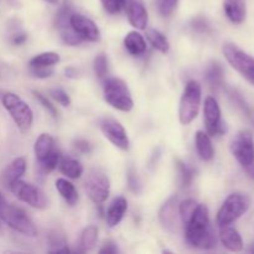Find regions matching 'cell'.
Returning <instances> with one entry per match:
<instances>
[{
    "instance_id": "1",
    "label": "cell",
    "mask_w": 254,
    "mask_h": 254,
    "mask_svg": "<svg viewBox=\"0 0 254 254\" xmlns=\"http://www.w3.org/2000/svg\"><path fill=\"white\" fill-rule=\"evenodd\" d=\"M186 242L193 248L211 250L216 246L217 240L213 233L206 205H197L190 220L185 223Z\"/></svg>"
},
{
    "instance_id": "2",
    "label": "cell",
    "mask_w": 254,
    "mask_h": 254,
    "mask_svg": "<svg viewBox=\"0 0 254 254\" xmlns=\"http://www.w3.org/2000/svg\"><path fill=\"white\" fill-rule=\"evenodd\" d=\"M0 218L2 222L6 223L10 228L16 232L29 236V237H35L37 235L36 226L26 215V212L20 207L10 205L5 200L0 203Z\"/></svg>"
},
{
    "instance_id": "3",
    "label": "cell",
    "mask_w": 254,
    "mask_h": 254,
    "mask_svg": "<svg viewBox=\"0 0 254 254\" xmlns=\"http://www.w3.org/2000/svg\"><path fill=\"white\" fill-rule=\"evenodd\" d=\"M104 99L109 106L122 112H129L133 109L134 102L130 91L126 82L117 77L108 78L103 88Z\"/></svg>"
},
{
    "instance_id": "4",
    "label": "cell",
    "mask_w": 254,
    "mask_h": 254,
    "mask_svg": "<svg viewBox=\"0 0 254 254\" xmlns=\"http://www.w3.org/2000/svg\"><path fill=\"white\" fill-rule=\"evenodd\" d=\"M251 206V200L247 195L240 192L231 193L217 212L216 222L220 227L227 226L242 217Z\"/></svg>"
},
{
    "instance_id": "5",
    "label": "cell",
    "mask_w": 254,
    "mask_h": 254,
    "mask_svg": "<svg viewBox=\"0 0 254 254\" xmlns=\"http://www.w3.org/2000/svg\"><path fill=\"white\" fill-rule=\"evenodd\" d=\"M231 151L246 173L254 179V139L252 133L248 130L237 133L231 143Z\"/></svg>"
},
{
    "instance_id": "6",
    "label": "cell",
    "mask_w": 254,
    "mask_h": 254,
    "mask_svg": "<svg viewBox=\"0 0 254 254\" xmlns=\"http://www.w3.org/2000/svg\"><path fill=\"white\" fill-rule=\"evenodd\" d=\"M1 102L20 131L26 133L31 128L32 122H34V114H32L31 108L17 94L10 93V92L2 96Z\"/></svg>"
},
{
    "instance_id": "7",
    "label": "cell",
    "mask_w": 254,
    "mask_h": 254,
    "mask_svg": "<svg viewBox=\"0 0 254 254\" xmlns=\"http://www.w3.org/2000/svg\"><path fill=\"white\" fill-rule=\"evenodd\" d=\"M201 103V86L196 81H189L180 99L179 118L184 126L192 123L197 117Z\"/></svg>"
},
{
    "instance_id": "8",
    "label": "cell",
    "mask_w": 254,
    "mask_h": 254,
    "mask_svg": "<svg viewBox=\"0 0 254 254\" xmlns=\"http://www.w3.org/2000/svg\"><path fill=\"white\" fill-rule=\"evenodd\" d=\"M223 55L228 64L254 84V57L233 44L223 46Z\"/></svg>"
},
{
    "instance_id": "9",
    "label": "cell",
    "mask_w": 254,
    "mask_h": 254,
    "mask_svg": "<svg viewBox=\"0 0 254 254\" xmlns=\"http://www.w3.org/2000/svg\"><path fill=\"white\" fill-rule=\"evenodd\" d=\"M10 191L15 197L21 202L27 203L37 210H44L47 207V198L45 193L36 186L27 184L25 181L17 180L9 186Z\"/></svg>"
},
{
    "instance_id": "10",
    "label": "cell",
    "mask_w": 254,
    "mask_h": 254,
    "mask_svg": "<svg viewBox=\"0 0 254 254\" xmlns=\"http://www.w3.org/2000/svg\"><path fill=\"white\" fill-rule=\"evenodd\" d=\"M203 116H205L206 133L208 135H223L227 131V126L221 119V108L218 102L213 97H207L203 104Z\"/></svg>"
},
{
    "instance_id": "11",
    "label": "cell",
    "mask_w": 254,
    "mask_h": 254,
    "mask_svg": "<svg viewBox=\"0 0 254 254\" xmlns=\"http://www.w3.org/2000/svg\"><path fill=\"white\" fill-rule=\"evenodd\" d=\"M109 180L101 171H93L86 181V191L94 203H103L109 196Z\"/></svg>"
},
{
    "instance_id": "12",
    "label": "cell",
    "mask_w": 254,
    "mask_h": 254,
    "mask_svg": "<svg viewBox=\"0 0 254 254\" xmlns=\"http://www.w3.org/2000/svg\"><path fill=\"white\" fill-rule=\"evenodd\" d=\"M101 129L104 136L111 141L113 145L122 150H128L129 139L124 127L118 121L112 118H104L101 122Z\"/></svg>"
},
{
    "instance_id": "13",
    "label": "cell",
    "mask_w": 254,
    "mask_h": 254,
    "mask_svg": "<svg viewBox=\"0 0 254 254\" xmlns=\"http://www.w3.org/2000/svg\"><path fill=\"white\" fill-rule=\"evenodd\" d=\"M69 25H71L72 29L78 34V36L83 41L87 40V41L97 42L101 40V31H99L96 22L92 21L88 17L83 16V15L71 14V16H69Z\"/></svg>"
},
{
    "instance_id": "14",
    "label": "cell",
    "mask_w": 254,
    "mask_h": 254,
    "mask_svg": "<svg viewBox=\"0 0 254 254\" xmlns=\"http://www.w3.org/2000/svg\"><path fill=\"white\" fill-rule=\"evenodd\" d=\"M124 9L129 22L138 30H145L148 25V11L143 0H126Z\"/></svg>"
},
{
    "instance_id": "15",
    "label": "cell",
    "mask_w": 254,
    "mask_h": 254,
    "mask_svg": "<svg viewBox=\"0 0 254 254\" xmlns=\"http://www.w3.org/2000/svg\"><path fill=\"white\" fill-rule=\"evenodd\" d=\"M178 198H169L159 211V220L168 231H175L178 226Z\"/></svg>"
},
{
    "instance_id": "16",
    "label": "cell",
    "mask_w": 254,
    "mask_h": 254,
    "mask_svg": "<svg viewBox=\"0 0 254 254\" xmlns=\"http://www.w3.org/2000/svg\"><path fill=\"white\" fill-rule=\"evenodd\" d=\"M220 241L223 247L231 252H241L243 250V240L240 232L230 225L221 227Z\"/></svg>"
},
{
    "instance_id": "17",
    "label": "cell",
    "mask_w": 254,
    "mask_h": 254,
    "mask_svg": "<svg viewBox=\"0 0 254 254\" xmlns=\"http://www.w3.org/2000/svg\"><path fill=\"white\" fill-rule=\"evenodd\" d=\"M127 210H128V202H127L126 198H124L123 196L117 197L116 200L111 203L108 210H107V225L111 228L118 226L119 223H121V221L123 220Z\"/></svg>"
},
{
    "instance_id": "18",
    "label": "cell",
    "mask_w": 254,
    "mask_h": 254,
    "mask_svg": "<svg viewBox=\"0 0 254 254\" xmlns=\"http://www.w3.org/2000/svg\"><path fill=\"white\" fill-rule=\"evenodd\" d=\"M226 16L233 24H242L247 15V7L243 0H225L223 2Z\"/></svg>"
},
{
    "instance_id": "19",
    "label": "cell",
    "mask_w": 254,
    "mask_h": 254,
    "mask_svg": "<svg viewBox=\"0 0 254 254\" xmlns=\"http://www.w3.org/2000/svg\"><path fill=\"white\" fill-rule=\"evenodd\" d=\"M26 171V160L25 158H16L6 166L2 173V181L9 188L12 183L20 180Z\"/></svg>"
},
{
    "instance_id": "20",
    "label": "cell",
    "mask_w": 254,
    "mask_h": 254,
    "mask_svg": "<svg viewBox=\"0 0 254 254\" xmlns=\"http://www.w3.org/2000/svg\"><path fill=\"white\" fill-rule=\"evenodd\" d=\"M195 144L197 155L200 156L201 160L210 161L213 159L215 150H213L212 141H211L210 135L202 130H198L195 135Z\"/></svg>"
},
{
    "instance_id": "21",
    "label": "cell",
    "mask_w": 254,
    "mask_h": 254,
    "mask_svg": "<svg viewBox=\"0 0 254 254\" xmlns=\"http://www.w3.org/2000/svg\"><path fill=\"white\" fill-rule=\"evenodd\" d=\"M124 46L131 56H141L146 51V42L138 31H130L124 37Z\"/></svg>"
},
{
    "instance_id": "22",
    "label": "cell",
    "mask_w": 254,
    "mask_h": 254,
    "mask_svg": "<svg viewBox=\"0 0 254 254\" xmlns=\"http://www.w3.org/2000/svg\"><path fill=\"white\" fill-rule=\"evenodd\" d=\"M60 171L64 174V176L69 179H73V180H77L82 176L83 174V166L79 163L78 160L73 158H69V156H64V158L60 159L59 163Z\"/></svg>"
},
{
    "instance_id": "23",
    "label": "cell",
    "mask_w": 254,
    "mask_h": 254,
    "mask_svg": "<svg viewBox=\"0 0 254 254\" xmlns=\"http://www.w3.org/2000/svg\"><path fill=\"white\" fill-rule=\"evenodd\" d=\"M55 149V140L50 134L44 133L36 139L34 146L35 155H36L37 161H42L52 150Z\"/></svg>"
},
{
    "instance_id": "24",
    "label": "cell",
    "mask_w": 254,
    "mask_h": 254,
    "mask_svg": "<svg viewBox=\"0 0 254 254\" xmlns=\"http://www.w3.org/2000/svg\"><path fill=\"white\" fill-rule=\"evenodd\" d=\"M56 189L57 191H59L60 195L62 196V198H64L69 206L76 205L77 201H78V192H77L73 184L69 183L66 179H57Z\"/></svg>"
},
{
    "instance_id": "25",
    "label": "cell",
    "mask_w": 254,
    "mask_h": 254,
    "mask_svg": "<svg viewBox=\"0 0 254 254\" xmlns=\"http://www.w3.org/2000/svg\"><path fill=\"white\" fill-rule=\"evenodd\" d=\"M98 240V228L96 226H88L82 232L79 238V250L82 252H87L96 247Z\"/></svg>"
},
{
    "instance_id": "26",
    "label": "cell",
    "mask_w": 254,
    "mask_h": 254,
    "mask_svg": "<svg viewBox=\"0 0 254 254\" xmlns=\"http://www.w3.org/2000/svg\"><path fill=\"white\" fill-rule=\"evenodd\" d=\"M60 62V55L56 52H42L29 61L30 67H52Z\"/></svg>"
},
{
    "instance_id": "27",
    "label": "cell",
    "mask_w": 254,
    "mask_h": 254,
    "mask_svg": "<svg viewBox=\"0 0 254 254\" xmlns=\"http://www.w3.org/2000/svg\"><path fill=\"white\" fill-rule=\"evenodd\" d=\"M146 37H148L149 42L151 46L156 50V51L161 52V54H166L169 51V41L165 37V35L161 34L158 30H148L146 31Z\"/></svg>"
},
{
    "instance_id": "28",
    "label": "cell",
    "mask_w": 254,
    "mask_h": 254,
    "mask_svg": "<svg viewBox=\"0 0 254 254\" xmlns=\"http://www.w3.org/2000/svg\"><path fill=\"white\" fill-rule=\"evenodd\" d=\"M197 205L198 203L196 202L195 200H192V198H189V200L183 201V202L180 203V206H179V215H180L184 225L190 220V217L192 216L193 211L197 207Z\"/></svg>"
},
{
    "instance_id": "29",
    "label": "cell",
    "mask_w": 254,
    "mask_h": 254,
    "mask_svg": "<svg viewBox=\"0 0 254 254\" xmlns=\"http://www.w3.org/2000/svg\"><path fill=\"white\" fill-rule=\"evenodd\" d=\"M223 78V68L220 64H211L210 68L206 72V79L208 83L212 86H218L222 82Z\"/></svg>"
},
{
    "instance_id": "30",
    "label": "cell",
    "mask_w": 254,
    "mask_h": 254,
    "mask_svg": "<svg viewBox=\"0 0 254 254\" xmlns=\"http://www.w3.org/2000/svg\"><path fill=\"white\" fill-rule=\"evenodd\" d=\"M60 159H61L60 151L55 148L54 150H52L51 153L44 159V160L40 161V165H41V168L44 169L45 173H50V171H52L54 169L57 168V165H59L60 163Z\"/></svg>"
},
{
    "instance_id": "31",
    "label": "cell",
    "mask_w": 254,
    "mask_h": 254,
    "mask_svg": "<svg viewBox=\"0 0 254 254\" xmlns=\"http://www.w3.org/2000/svg\"><path fill=\"white\" fill-rule=\"evenodd\" d=\"M178 164L179 173H180V179H181V185L185 188V186H189L191 184V181L195 178V170L191 169L190 166H188L186 164H184L183 161L178 160L176 161Z\"/></svg>"
},
{
    "instance_id": "32",
    "label": "cell",
    "mask_w": 254,
    "mask_h": 254,
    "mask_svg": "<svg viewBox=\"0 0 254 254\" xmlns=\"http://www.w3.org/2000/svg\"><path fill=\"white\" fill-rule=\"evenodd\" d=\"M60 30H61L62 40H64L66 44L71 45V46H74V45L77 44H81V42L83 41V40L78 36V34L72 29V26L69 24L66 25V26L61 27Z\"/></svg>"
},
{
    "instance_id": "33",
    "label": "cell",
    "mask_w": 254,
    "mask_h": 254,
    "mask_svg": "<svg viewBox=\"0 0 254 254\" xmlns=\"http://www.w3.org/2000/svg\"><path fill=\"white\" fill-rule=\"evenodd\" d=\"M179 0H156V7L159 14L163 16H170L178 6Z\"/></svg>"
},
{
    "instance_id": "34",
    "label": "cell",
    "mask_w": 254,
    "mask_h": 254,
    "mask_svg": "<svg viewBox=\"0 0 254 254\" xmlns=\"http://www.w3.org/2000/svg\"><path fill=\"white\" fill-rule=\"evenodd\" d=\"M94 71L99 78L106 77L107 72H108V62H107V57L104 54L98 55L94 60Z\"/></svg>"
},
{
    "instance_id": "35",
    "label": "cell",
    "mask_w": 254,
    "mask_h": 254,
    "mask_svg": "<svg viewBox=\"0 0 254 254\" xmlns=\"http://www.w3.org/2000/svg\"><path fill=\"white\" fill-rule=\"evenodd\" d=\"M101 2L107 12H109V14H117L122 9H124V2H126V0H101Z\"/></svg>"
},
{
    "instance_id": "36",
    "label": "cell",
    "mask_w": 254,
    "mask_h": 254,
    "mask_svg": "<svg viewBox=\"0 0 254 254\" xmlns=\"http://www.w3.org/2000/svg\"><path fill=\"white\" fill-rule=\"evenodd\" d=\"M34 96H35V98H36L37 101L40 102V104H41V106L44 107V108L46 109V111L49 112V113L51 114L52 117H54V118H56V117H57V111H56V108H55V106H52L51 102H50L49 99L46 98V97L42 96V94L40 93V92L35 91L34 92Z\"/></svg>"
},
{
    "instance_id": "37",
    "label": "cell",
    "mask_w": 254,
    "mask_h": 254,
    "mask_svg": "<svg viewBox=\"0 0 254 254\" xmlns=\"http://www.w3.org/2000/svg\"><path fill=\"white\" fill-rule=\"evenodd\" d=\"M51 96L57 103L61 104L62 107H68L71 104V99H69V96L62 89H52L51 91Z\"/></svg>"
},
{
    "instance_id": "38",
    "label": "cell",
    "mask_w": 254,
    "mask_h": 254,
    "mask_svg": "<svg viewBox=\"0 0 254 254\" xmlns=\"http://www.w3.org/2000/svg\"><path fill=\"white\" fill-rule=\"evenodd\" d=\"M31 71L39 78H46V77H50L54 74V71H52L51 67H31Z\"/></svg>"
},
{
    "instance_id": "39",
    "label": "cell",
    "mask_w": 254,
    "mask_h": 254,
    "mask_svg": "<svg viewBox=\"0 0 254 254\" xmlns=\"http://www.w3.org/2000/svg\"><path fill=\"white\" fill-rule=\"evenodd\" d=\"M74 146H76V149L78 151H81V153H91L92 148L91 145H89L88 141L86 140H77L76 143H74Z\"/></svg>"
},
{
    "instance_id": "40",
    "label": "cell",
    "mask_w": 254,
    "mask_h": 254,
    "mask_svg": "<svg viewBox=\"0 0 254 254\" xmlns=\"http://www.w3.org/2000/svg\"><path fill=\"white\" fill-rule=\"evenodd\" d=\"M118 252V248L114 243L108 242L104 245V247L102 250H99V253H117Z\"/></svg>"
},
{
    "instance_id": "41",
    "label": "cell",
    "mask_w": 254,
    "mask_h": 254,
    "mask_svg": "<svg viewBox=\"0 0 254 254\" xmlns=\"http://www.w3.org/2000/svg\"><path fill=\"white\" fill-rule=\"evenodd\" d=\"M26 39H27V36L25 34H17L12 37V42H14L15 45H21L26 41Z\"/></svg>"
},
{
    "instance_id": "42",
    "label": "cell",
    "mask_w": 254,
    "mask_h": 254,
    "mask_svg": "<svg viewBox=\"0 0 254 254\" xmlns=\"http://www.w3.org/2000/svg\"><path fill=\"white\" fill-rule=\"evenodd\" d=\"M46 1L50 2V4H54V5L59 4V0H46Z\"/></svg>"
},
{
    "instance_id": "43",
    "label": "cell",
    "mask_w": 254,
    "mask_h": 254,
    "mask_svg": "<svg viewBox=\"0 0 254 254\" xmlns=\"http://www.w3.org/2000/svg\"><path fill=\"white\" fill-rule=\"evenodd\" d=\"M1 228H2V221L1 218H0V232H1Z\"/></svg>"
},
{
    "instance_id": "44",
    "label": "cell",
    "mask_w": 254,
    "mask_h": 254,
    "mask_svg": "<svg viewBox=\"0 0 254 254\" xmlns=\"http://www.w3.org/2000/svg\"><path fill=\"white\" fill-rule=\"evenodd\" d=\"M251 252H252V253H254V248H252V250H251Z\"/></svg>"
}]
</instances>
